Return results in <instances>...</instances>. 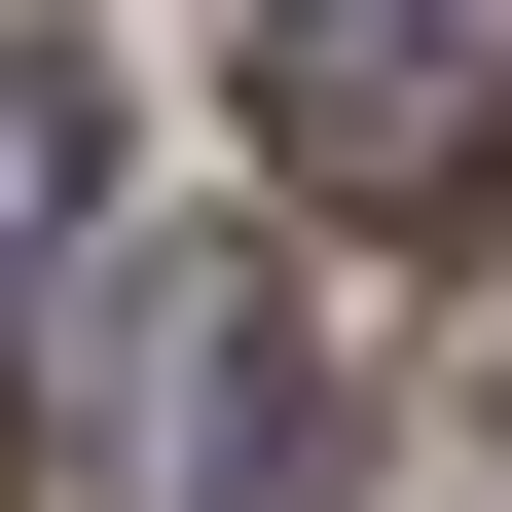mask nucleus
Returning a JSON list of instances; mask_svg holds the SVG:
<instances>
[{"mask_svg": "<svg viewBox=\"0 0 512 512\" xmlns=\"http://www.w3.org/2000/svg\"><path fill=\"white\" fill-rule=\"evenodd\" d=\"M256 147L330 183V220L512 183V0H256Z\"/></svg>", "mask_w": 512, "mask_h": 512, "instance_id": "f257e3e1", "label": "nucleus"}, {"mask_svg": "<svg viewBox=\"0 0 512 512\" xmlns=\"http://www.w3.org/2000/svg\"><path fill=\"white\" fill-rule=\"evenodd\" d=\"M366 512H512V256L439 293L403 366H366Z\"/></svg>", "mask_w": 512, "mask_h": 512, "instance_id": "7ed1b4c3", "label": "nucleus"}, {"mask_svg": "<svg viewBox=\"0 0 512 512\" xmlns=\"http://www.w3.org/2000/svg\"><path fill=\"white\" fill-rule=\"evenodd\" d=\"M74 220H110V110L37 74V37H0V293H37V256H74Z\"/></svg>", "mask_w": 512, "mask_h": 512, "instance_id": "20e7f679", "label": "nucleus"}, {"mask_svg": "<svg viewBox=\"0 0 512 512\" xmlns=\"http://www.w3.org/2000/svg\"><path fill=\"white\" fill-rule=\"evenodd\" d=\"M74 439H110L147 512L293 476V439H330V403H293V293H256V256H110V330H74Z\"/></svg>", "mask_w": 512, "mask_h": 512, "instance_id": "f03ea898", "label": "nucleus"}]
</instances>
